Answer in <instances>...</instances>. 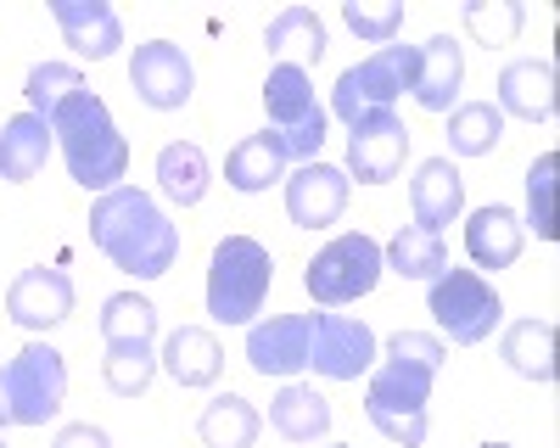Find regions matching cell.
<instances>
[{
    "label": "cell",
    "instance_id": "cell-6",
    "mask_svg": "<svg viewBox=\"0 0 560 448\" xmlns=\"http://www.w3.org/2000/svg\"><path fill=\"white\" fill-rule=\"evenodd\" d=\"M264 113H269V134H280L287 157H303L314 163L319 146H325V107L314 96V79L292 62H275L269 79H264Z\"/></svg>",
    "mask_w": 560,
    "mask_h": 448
},
{
    "label": "cell",
    "instance_id": "cell-30",
    "mask_svg": "<svg viewBox=\"0 0 560 448\" xmlns=\"http://www.w3.org/2000/svg\"><path fill=\"white\" fill-rule=\"evenodd\" d=\"M504 141V113L493 102H459L448 113V152L459 157H488Z\"/></svg>",
    "mask_w": 560,
    "mask_h": 448
},
{
    "label": "cell",
    "instance_id": "cell-7",
    "mask_svg": "<svg viewBox=\"0 0 560 448\" xmlns=\"http://www.w3.org/2000/svg\"><path fill=\"white\" fill-rule=\"evenodd\" d=\"M382 269H387V263H382V241L364 236V231H348V236L325 241V247L314 252L303 286H308V297H314L319 308H342V303H359V297L376 292Z\"/></svg>",
    "mask_w": 560,
    "mask_h": 448
},
{
    "label": "cell",
    "instance_id": "cell-17",
    "mask_svg": "<svg viewBox=\"0 0 560 448\" xmlns=\"http://www.w3.org/2000/svg\"><path fill=\"white\" fill-rule=\"evenodd\" d=\"M51 17H57L62 39L90 62H107L124 45V23L107 0H51Z\"/></svg>",
    "mask_w": 560,
    "mask_h": 448
},
{
    "label": "cell",
    "instance_id": "cell-15",
    "mask_svg": "<svg viewBox=\"0 0 560 448\" xmlns=\"http://www.w3.org/2000/svg\"><path fill=\"white\" fill-rule=\"evenodd\" d=\"M348 208V174L331 168V163H303L292 179H287V213L298 231H325V224H337Z\"/></svg>",
    "mask_w": 560,
    "mask_h": 448
},
{
    "label": "cell",
    "instance_id": "cell-2",
    "mask_svg": "<svg viewBox=\"0 0 560 448\" xmlns=\"http://www.w3.org/2000/svg\"><path fill=\"white\" fill-rule=\"evenodd\" d=\"M90 241L135 281L168 275L174 258H179V231L168 224V213L135 186H118V191L96 197V208H90Z\"/></svg>",
    "mask_w": 560,
    "mask_h": 448
},
{
    "label": "cell",
    "instance_id": "cell-38",
    "mask_svg": "<svg viewBox=\"0 0 560 448\" xmlns=\"http://www.w3.org/2000/svg\"><path fill=\"white\" fill-rule=\"evenodd\" d=\"M482 448H510V443H482Z\"/></svg>",
    "mask_w": 560,
    "mask_h": 448
},
{
    "label": "cell",
    "instance_id": "cell-23",
    "mask_svg": "<svg viewBox=\"0 0 560 448\" xmlns=\"http://www.w3.org/2000/svg\"><path fill=\"white\" fill-rule=\"evenodd\" d=\"M269 426L287 443H314V437L331 432V403H325L314 387H303V381H287L269 398Z\"/></svg>",
    "mask_w": 560,
    "mask_h": 448
},
{
    "label": "cell",
    "instance_id": "cell-21",
    "mask_svg": "<svg viewBox=\"0 0 560 448\" xmlns=\"http://www.w3.org/2000/svg\"><path fill=\"white\" fill-rule=\"evenodd\" d=\"M465 252H471L477 269H510L522 258V219L499 202L477 208L471 224H465Z\"/></svg>",
    "mask_w": 560,
    "mask_h": 448
},
{
    "label": "cell",
    "instance_id": "cell-32",
    "mask_svg": "<svg viewBox=\"0 0 560 448\" xmlns=\"http://www.w3.org/2000/svg\"><path fill=\"white\" fill-rule=\"evenodd\" d=\"M158 337V308L135 292H118L102 303V342H152Z\"/></svg>",
    "mask_w": 560,
    "mask_h": 448
},
{
    "label": "cell",
    "instance_id": "cell-13",
    "mask_svg": "<svg viewBox=\"0 0 560 448\" xmlns=\"http://www.w3.org/2000/svg\"><path fill=\"white\" fill-rule=\"evenodd\" d=\"M7 314L23 331H51V326H62L73 314V281L62 275V269H51V263H34V269H23V275L12 281Z\"/></svg>",
    "mask_w": 560,
    "mask_h": 448
},
{
    "label": "cell",
    "instance_id": "cell-1",
    "mask_svg": "<svg viewBox=\"0 0 560 448\" xmlns=\"http://www.w3.org/2000/svg\"><path fill=\"white\" fill-rule=\"evenodd\" d=\"M443 342L427 337V331H398L387 342V358L370 370V387H364V415L382 437L404 443V448H420L427 443V403H432V387H438V370H443Z\"/></svg>",
    "mask_w": 560,
    "mask_h": 448
},
{
    "label": "cell",
    "instance_id": "cell-8",
    "mask_svg": "<svg viewBox=\"0 0 560 448\" xmlns=\"http://www.w3.org/2000/svg\"><path fill=\"white\" fill-rule=\"evenodd\" d=\"M415 68H420V51L415 45H382V51H370L359 68H348L342 79H337V90H331V107H337V118L342 123H353V118H364V113H382V107H393L398 96H409L415 90Z\"/></svg>",
    "mask_w": 560,
    "mask_h": 448
},
{
    "label": "cell",
    "instance_id": "cell-36",
    "mask_svg": "<svg viewBox=\"0 0 560 448\" xmlns=\"http://www.w3.org/2000/svg\"><path fill=\"white\" fill-rule=\"evenodd\" d=\"M465 28H471L493 51V45H510L522 34V7H516V0H493V7H488V0H471V7H465Z\"/></svg>",
    "mask_w": 560,
    "mask_h": 448
},
{
    "label": "cell",
    "instance_id": "cell-16",
    "mask_svg": "<svg viewBox=\"0 0 560 448\" xmlns=\"http://www.w3.org/2000/svg\"><path fill=\"white\" fill-rule=\"evenodd\" d=\"M409 208H415V224L420 231L443 236V224H454L465 213V179L448 157H427L409 179Z\"/></svg>",
    "mask_w": 560,
    "mask_h": 448
},
{
    "label": "cell",
    "instance_id": "cell-24",
    "mask_svg": "<svg viewBox=\"0 0 560 448\" xmlns=\"http://www.w3.org/2000/svg\"><path fill=\"white\" fill-rule=\"evenodd\" d=\"M208 179H213V168H208V152L197 141H168L158 152V186L174 208H197L208 197Z\"/></svg>",
    "mask_w": 560,
    "mask_h": 448
},
{
    "label": "cell",
    "instance_id": "cell-37",
    "mask_svg": "<svg viewBox=\"0 0 560 448\" xmlns=\"http://www.w3.org/2000/svg\"><path fill=\"white\" fill-rule=\"evenodd\" d=\"M57 448H113V437H107L102 426L79 421V426H62V432H57Z\"/></svg>",
    "mask_w": 560,
    "mask_h": 448
},
{
    "label": "cell",
    "instance_id": "cell-34",
    "mask_svg": "<svg viewBox=\"0 0 560 448\" xmlns=\"http://www.w3.org/2000/svg\"><path fill=\"white\" fill-rule=\"evenodd\" d=\"M342 23L370 45H393L404 28V0H342Z\"/></svg>",
    "mask_w": 560,
    "mask_h": 448
},
{
    "label": "cell",
    "instance_id": "cell-4",
    "mask_svg": "<svg viewBox=\"0 0 560 448\" xmlns=\"http://www.w3.org/2000/svg\"><path fill=\"white\" fill-rule=\"evenodd\" d=\"M269 281H275L269 247L253 236H224L208 263V314L219 326H247L269 297Z\"/></svg>",
    "mask_w": 560,
    "mask_h": 448
},
{
    "label": "cell",
    "instance_id": "cell-9",
    "mask_svg": "<svg viewBox=\"0 0 560 448\" xmlns=\"http://www.w3.org/2000/svg\"><path fill=\"white\" fill-rule=\"evenodd\" d=\"M427 308H432V320L448 331V342H459V347H477V342H488L493 337V326L504 320V303H499V292L477 275V269H443V275L432 281V292H427Z\"/></svg>",
    "mask_w": 560,
    "mask_h": 448
},
{
    "label": "cell",
    "instance_id": "cell-18",
    "mask_svg": "<svg viewBox=\"0 0 560 448\" xmlns=\"http://www.w3.org/2000/svg\"><path fill=\"white\" fill-rule=\"evenodd\" d=\"M420 51V68H415V90L409 96L427 107V113H448L459 107V84H465V57L448 34H432L427 45H415Z\"/></svg>",
    "mask_w": 560,
    "mask_h": 448
},
{
    "label": "cell",
    "instance_id": "cell-33",
    "mask_svg": "<svg viewBox=\"0 0 560 448\" xmlns=\"http://www.w3.org/2000/svg\"><path fill=\"white\" fill-rule=\"evenodd\" d=\"M73 90H84L79 68H68V62H39V68H28L23 96H28V113H34V118L51 123V113H57V107L73 96Z\"/></svg>",
    "mask_w": 560,
    "mask_h": 448
},
{
    "label": "cell",
    "instance_id": "cell-11",
    "mask_svg": "<svg viewBox=\"0 0 560 448\" xmlns=\"http://www.w3.org/2000/svg\"><path fill=\"white\" fill-rule=\"evenodd\" d=\"M404 157H409V129L393 107L348 123V168L359 174V186H387V179H398Z\"/></svg>",
    "mask_w": 560,
    "mask_h": 448
},
{
    "label": "cell",
    "instance_id": "cell-29",
    "mask_svg": "<svg viewBox=\"0 0 560 448\" xmlns=\"http://www.w3.org/2000/svg\"><path fill=\"white\" fill-rule=\"evenodd\" d=\"M382 263L398 269L404 281H438L448 269V247H443V236L420 231V224H404V231L382 247Z\"/></svg>",
    "mask_w": 560,
    "mask_h": 448
},
{
    "label": "cell",
    "instance_id": "cell-40",
    "mask_svg": "<svg viewBox=\"0 0 560 448\" xmlns=\"http://www.w3.org/2000/svg\"><path fill=\"white\" fill-rule=\"evenodd\" d=\"M337 448H342V443H337Z\"/></svg>",
    "mask_w": 560,
    "mask_h": 448
},
{
    "label": "cell",
    "instance_id": "cell-20",
    "mask_svg": "<svg viewBox=\"0 0 560 448\" xmlns=\"http://www.w3.org/2000/svg\"><path fill=\"white\" fill-rule=\"evenodd\" d=\"M158 365H163L179 387H213V381L224 376V347H219V337L202 331V326H179V331L163 342Z\"/></svg>",
    "mask_w": 560,
    "mask_h": 448
},
{
    "label": "cell",
    "instance_id": "cell-5",
    "mask_svg": "<svg viewBox=\"0 0 560 448\" xmlns=\"http://www.w3.org/2000/svg\"><path fill=\"white\" fill-rule=\"evenodd\" d=\"M68 398V365L51 342H28L0 370V426H45Z\"/></svg>",
    "mask_w": 560,
    "mask_h": 448
},
{
    "label": "cell",
    "instance_id": "cell-10",
    "mask_svg": "<svg viewBox=\"0 0 560 448\" xmlns=\"http://www.w3.org/2000/svg\"><path fill=\"white\" fill-rule=\"evenodd\" d=\"M376 365V331L353 314H314V342H308V370L325 381H359Z\"/></svg>",
    "mask_w": 560,
    "mask_h": 448
},
{
    "label": "cell",
    "instance_id": "cell-28",
    "mask_svg": "<svg viewBox=\"0 0 560 448\" xmlns=\"http://www.w3.org/2000/svg\"><path fill=\"white\" fill-rule=\"evenodd\" d=\"M499 353L510 358V370L527 376V381H555V326L538 320V314H527V320H516L504 331Z\"/></svg>",
    "mask_w": 560,
    "mask_h": 448
},
{
    "label": "cell",
    "instance_id": "cell-19",
    "mask_svg": "<svg viewBox=\"0 0 560 448\" xmlns=\"http://www.w3.org/2000/svg\"><path fill=\"white\" fill-rule=\"evenodd\" d=\"M499 113L510 118H527V123H544L555 118V68L538 62V57H522L499 73Z\"/></svg>",
    "mask_w": 560,
    "mask_h": 448
},
{
    "label": "cell",
    "instance_id": "cell-31",
    "mask_svg": "<svg viewBox=\"0 0 560 448\" xmlns=\"http://www.w3.org/2000/svg\"><path fill=\"white\" fill-rule=\"evenodd\" d=\"M102 370H107V387L118 398H140L152 387V376H158V353H152V342H113L107 358H102Z\"/></svg>",
    "mask_w": 560,
    "mask_h": 448
},
{
    "label": "cell",
    "instance_id": "cell-25",
    "mask_svg": "<svg viewBox=\"0 0 560 448\" xmlns=\"http://www.w3.org/2000/svg\"><path fill=\"white\" fill-rule=\"evenodd\" d=\"M287 163H292V157H287V146H280V134L258 129V134H247V141L224 157V179H230L236 191L253 197V191H269L275 179L287 174Z\"/></svg>",
    "mask_w": 560,
    "mask_h": 448
},
{
    "label": "cell",
    "instance_id": "cell-27",
    "mask_svg": "<svg viewBox=\"0 0 560 448\" xmlns=\"http://www.w3.org/2000/svg\"><path fill=\"white\" fill-rule=\"evenodd\" d=\"M258 432H264V421H258V410L242 392H219L202 410V421H197L202 448H253Z\"/></svg>",
    "mask_w": 560,
    "mask_h": 448
},
{
    "label": "cell",
    "instance_id": "cell-39",
    "mask_svg": "<svg viewBox=\"0 0 560 448\" xmlns=\"http://www.w3.org/2000/svg\"><path fill=\"white\" fill-rule=\"evenodd\" d=\"M0 448H7V443H0Z\"/></svg>",
    "mask_w": 560,
    "mask_h": 448
},
{
    "label": "cell",
    "instance_id": "cell-26",
    "mask_svg": "<svg viewBox=\"0 0 560 448\" xmlns=\"http://www.w3.org/2000/svg\"><path fill=\"white\" fill-rule=\"evenodd\" d=\"M264 45H269V57H280V62H292V68L308 73L325 57V23L308 7H287L264 28Z\"/></svg>",
    "mask_w": 560,
    "mask_h": 448
},
{
    "label": "cell",
    "instance_id": "cell-3",
    "mask_svg": "<svg viewBox=\"0 0 560 448\" xmlns=\"http://www.w3.org/2000/svg\"><path fill=\"white\" fill-rule=\"evenodd\" d=\"M51 141L68 157V174L84 191H118V179L129 174V141L118 134L107 102L96 90H73V96L51 113Z\"/></svg>",
    "mask_w": 560,
    "mask_h": 448
},
{
    "label": "cell",
    "instance_id": "cell-35",
    "mask_svg": "<svg viewBox=\"0 0 560 448\" xmlns=\"http://www.w3.org/2000/svg\"><path fill=\"white\" fill-rule=\"evenodd\" d=\"M555 168H560L555 152H544L527 168V224L538 231V241H555L560 236V224H555Z\"/></svg>",
    "mask_w": 560,
    "mask_h": 448
},
{
    "label": "cell",
    "instance_id": "cell-14",
    "mask_svg": "<svg viewBox=\"0 0 560 448\" xmlns=\"http://www.w3.org/2000/svg\"><path fill=\"white\" fill-rule=\"evenodd\" d=\"M308 342H314V314H275V320L247 331V365L258 376H298L308 370Z\"/></svg>",
    "mask_w": 560,
    "mask_h": 448
},
{
    "label": "cell",
    "instance_id": "cell-12",
    "mask_svg": "<svg viewBox=\"0 0 560 448\" xmlns=\"http://www.w3.org/2000/svg\"><path fill=\"white\" fill-rule=\"evenodd\" d=\"M129 84L147 107L174 113V107L191 102L197 73H191V57H185L174 39H147V45H135V57H129Z\"/></svg>",
    "mask_w": 560,
    "mask_h": 448
},
{
    "label": "cell",
    "instance_id": "cell-22",
    "mask_svg": "<svg viewBox=\"0 0 560 448\" xmlns=\"http://www.w3.org/2000/svg\"><path fill=\"white\" fill-rule=\"evenodd\" d=\"M51 123L34 118V113H18L7 129H0V179H12V186H23V179H34L45 168V157H51Z\"/></svg>",
    "mask_w": 560,
    "mask_h": 448
}]
</instances>
